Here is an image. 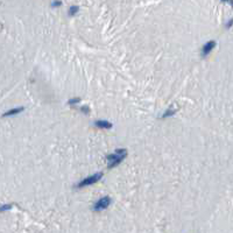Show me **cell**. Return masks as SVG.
I'll list each match as a JSON object with an SVG mask.
<instances>
[{"mask_svg": "<svg viewBox=\"0 0 233 233\" xmlns=\"http://www.w3.org/2000/svg\"><path fill=\"white\" fill-rule=\"evenodd\" d=\"M102 177H103V174H102V173H97V174H95V175H91V176L84 178L82 182H79L78 185H77V188H84V186H86V185H91V184H93V183L98 182Z\"/></svg>", "mask_w": 233, "mask_h": 233, "instance_id": "7a4b0ae2", "label": "cell"}, {"mask_svg": "<svg viewBox=\"0 0 233 233\" xmlns=\"http://www.w3.org/2000/svg\"><path fill=\"white\" fill-rule=\"evenodd\" d=\"M176 111H177V110H168V111H166V112H164V114L162 115V118H167V117L174 115V114L176 113Z\"/></svg>", "mask_w": 233, "mask_h": 233, "instance_id": "ba28073f", "label": "cell"}, {"mask_svg": "<svg viewBox=\"0 0 233 233\" xmlns=\"http://www.w3.org/2000/svg\"><path fill=\"white\" fill-rule=\"evenodd\" d=\"M80 111H82V112H85V114H89V113H90V109H89L87 106H82V107H80Z\"/></svg>", "mask_w": 233, "mask_h": 233, "instance_id": "8fae6325", "label": "cell"}, {"mask_svg": "<svg viewBox=\"0 0 233 233\" xmlns=\"http://www.w3.org/2000/svg\"><path fill=\"white\" fill-rule=\"evenodd\" d=\"M78 103H80V98H71L69 102H68V104L69 105H75V104H78Z\"/></svg>", "mask_w": 233, "mask_h": 233, "instance_id": "9c48e42d", "label": "cell"}, {"mask_svg": "<svg viewBox=\"0 0 233 233\" xmlns=\"http://www.w3.org/2000/svg\"><path fill=\"white\" fill-rule=\"evenodd\" d=\"M112 203V199H111V197H109V196H105V197H102L95 205H93V210L95 211H100V210H104V209H106V208H109L110 206V204Z\"/></svg>", "mask_w": 233, "mask_h": 233, "instance_id": "3957f363", "label": "cell"}, {"mask_svg": "<svg viewBox=\"0 0 233 233\" xmlns=\"http://www.w3.org/2000/svg\"><path fill=\"white\" fill-rule=\"evenodd\" d=\"M231 26H232V20H230V22L227 23V26H226V27H227V28H231Z\"/></svg>", "mask_w": 233, "mask_h": 233, "instance_id": "7c38bea8", "label": "cell"}, {"mask_svg": "<svg viewBox=\"0 0 233 233\" xmlns=\"http://www.w3.org/2000/svg\"><path fill=\"white\" fill-rule=\"evenodd\" d=\"M126 155H127L126 149H120V148L115 149V153H114V154L107 155V157H106L107 161H109L107 168H109V169H112V168L117 167L120 162H122V160L126 157Z\"/></svg>", "mask_w": 233, "mask_h": 233, "instance_id": "6da1fadb", "label": "cell"}, {"mask_svg": "<svg viewBox=\"0 0 233 233\" xmlns=\"http://www.w3.org/2000/svg\"><path fill=\"white\" fill-rule=\"evenodd\" d=\"M221 1H230V3H232V0H221Z\"/></svg>", "mask_w": 233, "mask_h": 233, "instance_id": "5bb4252c", "label": "cell"}, {"mask_svg": "<svg viewBox=\"0 0 233 233\" xmlns=\"http://www.w3.org/2000/svg\"><path fill=\"white\" fill-rule=\"evenodd\" d=\"M61 5V1H58V3H54L53 4V6H60Z\"/></svg>", "mask_w": 233, "mask_h": 233, "instance_id": "4fadbf2b", "label": "cell"}, {"mask_svg": "<svg viewBox=\"0 0 233 233\" xmlns=\"http://www.w3.org/2000/svg\"><path fill=\"white\" fill-rule=\"evenodd\" d=\"M25 110V107H16V109H13V110H10L7 111L6 113L3 114V117H10V115H15L18 113H21L22 111Z\"/></svg>", "mask_w": 233, "mask_h": 233, "instance_id": "8992f818", "label": "cell"}, {"mask_svg": "<svg viewBox=\"0 0 233 233\" xmlns=\"http://www.w3.org/2000/svg\"><path fill=\"white\" fill-rule=\"evenodd\" d=\"M95 125L99 128H105V129H110L112 128V124L107 120H96L95 121Z\"/></svg>", "mask_w": 233, "mask_h": 233, "instance_id": "5b68a950", "label": "cell"}, {"mask_svg": "<svg viewBox=\"0 0 233 233\" xmlns=\"http://www.w3.org/2000/svg\"><path fill=\"white\" fill-rule=\"evenodd\" d=\"M77 12H78V7H77V6H71L70 10H69V15H70V16H74Z\"/></svg>", "mask_w": 233, "mask_h": 233, "instance_id": "52a82bcc", "label": "cell"}, {"mask_svg": "<svg viewBox=\"0 0 233 233\" xmlns=\"http://www.w3.org/2000/svg\"><path fill=\"white\" fill-rule=\"evenodd\" d=\"M213 48H216V41H209L208 43H205L203 45V49H202V56L206 57Z\"/></svg>", "mask_w": 233, "mask_h": 233, "instance_id": "277c9868", "label": "cell"}, {"mask_svg": "<svg viewBox=\"0 0 233 233\" xmlns=\"http://www.w3.org/2000/svg\"><path fill=\"white\" fill-rule=\"evenodd\" d=\"M12 206H13L12 204H5V205H3V206H0V212L6 211V210H11Z\"/></svg>", "mask_w": 233, "mask_h": 233, "instance_id": "30bf717a", "label": "cell"}]
</instances>
